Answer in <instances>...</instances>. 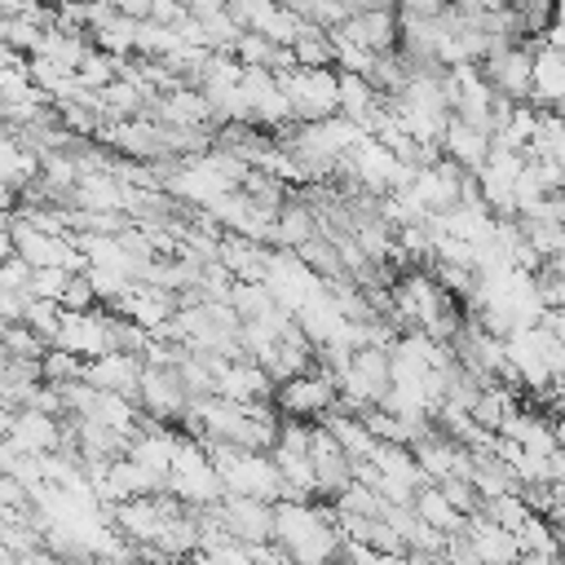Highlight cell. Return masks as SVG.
<instances>
[{
    "label": "cell",
    "instance_id": "ffe728a7",
    "mask_svg": "<svg viewBox=\"0 0 565 565\" xmlns=\"http://www.w3.org/2000/svg\"><path fill=\"white\" fill-rule=\"evenodd\" d=\"M322 428L344 446V455H349L353 463H366V459L375 455V446H380V441H375V433L366 428V419H362V415H353V411H340V406L322 419Z\"/></svg>",
    "mask_w": 565,
    "mask_h": 565
},
{
    "label": "cell",
    "instance_id": "e575fe53",
    "mask_svg": "<svg viewBox=\"0 0 565 565\" xmlns=\"http://www.w3.org/2000/svg\"><path fill=\"white\" fill-rule=\"evenodd\" d=\"M115 9H119V13H128V18H137V22H146V18H150V9H154V0H119Z\"/></svg>",
    "mask_w": 565,
    "mask_h": 565
},
{
    "label": "cell",
    "instance_id": "60d3db41",
    "mask_svg": "<svg viewBox=\"0 0 565 565\" xmlns=\"http://www.w3.org/2000/svg\"><path fill=\"white\" fill-rule=\"evenodd\" d=\"M437 565H446V561H437Z\"/></svg>",
    "mask_w": 565,
    "mask_h": 565
},
{
    "label": "cell",
    "instance_id": "f35d334b",
    "mask_svg": "<svg viewBox=\"0 0 565 565\" xmlns=\"http://www.w3.org/2000/svg\"><path fill=\"white\" fill-rule=\"evenodd\" d=\"M49 4H57V9H71V4H88V0H49Z\"/></svg>",
    "mask_w": 565,
    "mask_h": 565
},
{
    "label": "cell",
    "instance_id": "9c48e42d",
    "mask_svg": "<svg viewBox=\"0 0 565 565\" xmlns=\"http://www.w3.org/2000/svg\"><path fill=\"white\" fill-rule=\"evenodd\" d=\"M216 512H221V525L230 530V539H238L247 547L274 543V503L252 499V494H225L216 503Z\"/></svg>",
    "mask_w": 565,
    "mask_h": 565
},
{
    "label": "cell",
    "instance_id": "1f68e13d",
    "mask_svg": "<svg viewBox=\"0 0 565 565\" xmlns=\"http://www.w3.org/2000/svg\"><path fill=\"white\" fill-rule=\"evenodd\" d=\"M31 265L22 256H4V274H0V291H26L31 287Z\"/></svg>",
    "mask_w": 565,
    "mask_h": 565
},
{
    "label": "cell",
    "instance_id": "277c9868",
    "mask_svg": "<svg viewBox=\"0 0 565 565\" xmlns=\"http://www.w3.org/2000/svg\"><path fill=\"white\" fill-rule=\"evenodd\" d=\"M278 88L287 93L291 110H296V124H322L331 115H340V71H309V66H296L287 75H278Z\"/></svg>",
    "mask_w": 565,
    "mask_h": 565
},
{
    "label": "cell",
    "instance_id": "836d02e7",
    "mask_svg": "<svg viewBox=\"0 0 565 565\" xmlns=\"http://www.w3.org/2000/svg\"><path fill=\"white\" fill-rule=\"evenodd\" d=\"M455 0H397L402 13H419V18H441Z\"/></svg>",
    "mask_w": 565,
    "mask_h": 565
},
{
    "label": "cell",
    "instance_id": "7a4b0ae2",
    "mask_svg": "<svg viewBox=\"0 0 565 565\" xmlns=\"http://www.w3.org/2000/svg\"><path fill=\"white\" fill-rule=\"evenodd\" d=\"M168 494L181 499V503H190V508H216L230 494L225 481H221V472H216V463H212V455H207V446L199 437H190V433H181V441H177Z\"/></svg>",
    "mask_w": 565,
    "mask_h": 565
},
{
    "label": "cell",
    "instance_id": "484cf974",
    "mask_svg": "<svg viewBox=\"0 0 565 565\" xmlns=\"http://www.w3.org/2000/svg\"><path fill=\"white\" fill-rule=\"evenodd\" d=\"M53 344L40 335V331H31L26 322H4V358H26V362H44V353H49Z\"/></svg>",
    "mask_w": 565,
    "mask_h": 565
},
{
    "label": "cell",
    "instance_id": "74e56055",
    "mask_svg": "<svg viewBox=\"0 0 565 565\" xmlns=\"http://www.w3.org/2000/svg\"><path fill=\"white\" fill-rule=\"evenodd\" d=\"M552 397H556V406H561V415H565V384H556V388H552Z\"/></svg>",
    "mask_w": 565,
    "mask_h": 565
},
{
    "label": "cell",
    "instance_id": "7402d4cb",
    "mask_svg": "<svg viewBox=\"0 0 565 565\" xmlns=\"http://www.w3.org/2000/svg\"><path fill=\"white\" fill-rule=\"evenodd\" d=\"M291 53H296V66H309V71H340V53H335V40H331V31L327 26H313V22H305V31H300V40L291 44Z\"/></svg>",
    "mask_w": 565,
    "mask_h": 565
},
{
    "label": "cell",
    "instance_id": "f1b7e54d",
    "mask_svg": "<svg viewBox=\"0 0 565 565\" xmlns=\"http://www.w3.org/2000/svg\"><path fill=\"white\" fill-rule=\"evenodd\" d=\"M84 358H75V353H66V349H49L44 353V362H40V371H44V384H75V380H84Z\"/></svg>",
    "mask_w": 565,
    "mask_h": 565
},
{
    "label": "cell",
    "instance_id": "d4e9b609",
    "mask_svg": "<svg viewBox=\"0 0 565 565\" xmlns=\"http://www.w3.org/2000/svg\"><path fill=\"white\" fill-rule=\"evenodd\" d=\"M516 411V402H512V388H499V384H486L481 388V397L472 402V419L486 428V433H499L503 428V419Z\"/></svg>",
    "mask_w": 565,
    "mask_h": 565
},
{
    "label": "cell",
    "instance_id": "8d00e7d4",
    "mask_svg": "<svg viewBox=\"0 0 565 565\" xmlns=\"http://www.w3.org/2000/svg\"><path fill=\"white\" fill-rule=\"evenodd\" d=\"M556 450L565 455V415H556Z\"/></svg>",
    "mask_w": 565,
    "mask_h": 565
},
{
    "label": "cell",
    "instance_id": "8fae6325",
    "mask_svg": "<svg viewBox=\"0 0 565 565\" xmlns=\"http://www.w3.org/2000/svg\"><path fill=\"white\" fill-rule=\"evenodd\" d=\"M115 313L132 318L137 327H146V331L154 335V331H163V327L181 313V296L168 291V287H154V282H132V287L119 296Z\"/></svg>",
    "mask_w": 565,
    "mask_h": 565
},
{
    "label": "cell",
    "instance_id": "ba28073f",
    "mask_svg": "<svg viewBox=\"0 0 565 565\" xmlns=\"http://www.w3.org/2000/svg\"><path fill=\"white\" fill-rule=\"evenodd\" d=\"M141 411H146V419H159V424H172L177 428V419H185L190 415V388L181 384V375H177V366H146V380H141Z\"/></svg>",
    "mask_w": 565,
    "mask_h": 565
},
{
    "label": "cell",
    "instance_id": "3957f363",
    "mask_svg": "<svg viewBox=\"0 0 565 565\" xmlns=\"http://www.w3.org/2000/svg\"><path fill=\"white\" fill-rule=\"evenodd\" d=\"M53 349H66L84 362L93 358H106V353H119V313L97 305V309H79V313H62V331L53 340Z\"/></svg>",
    "mask_w": 565,
    "mask_h": 565
},
{
    "label": "cell",
    "instance_id": "ac0fdd59",
    "mask_svg": "<svg viewBox=\"0 0 565 565\" xmlns=\"http://www.w3.org/2000/svg\"><path fill=\"white\" fill-rule=\"evenodd\" d=\"M534 106L556 110L565 102V53L543 44V35L534 40Z\"/></svg>",
    "mask_w": 565,
    "mask_h": 565
},
{
    "label": "cell",
    "instance_id": "44dd1931",
    "mask_svg": "<svg viewBox=\"0 0 565 565\" xmlns=\"http://www.w3.org/2000/svg\"><path fill=\"white\" fill-rule=\"evenodd\" d=\"M124 181L115 177V168L106 172H84V181L75 185V207L84 212H124Z\"/></svg>",
    "mask_w": 565,
    "mask_h": 565
},
{
    "label": "cell",
    "instance_id": "5bb4252c",
    "mask_svg": "<svg viewBox=\"0 0 565 565\" xmlns=\"http://www.w3.org/2000/svg\"><path fill=\"white\" fill-rule=\"evenodd\" d=\"M490 150H494V137H490L486 128H477V124H468V119L450 115L446 137H441V154H446L450 163H459L468 177H477V172L486 168Z\"/></svg>",
    "mask_w": 565,
    "mask_h": 565
},
{
    "label": "cell",
    "instance_id": "ab89813d",
    "mask_svg": "<svg viewBox=\"0 0 565 565\" xmlns=\"http://www.w3.org/2000/svg\"><path fill=\"white\" fill-rule=\"evenodd\" d=\"M556 26H565V0H556Z\"/></svg>",
    "mask_w": 565,
    "mask_h": 565
},
{
    "label": "cell",
    "instance_id": "e0dca14e",
    "mask_svg": "<svg viewBox=\"0 0 565 565\" xmlns=\"http://www.w3.org/2000/svg\"><path fill=\"white\" fill-rule=\"evenodd\" d=\"M499 437H508V441H516V446H525V450H534V455H556V419H543V415L530 411V406H516V411L503 419Z\"/></svg>",
    "mask_w": 565,
    "mask_h": 565
},
{
    "label": "cell",
    "instance_id": "f546056e",
    "mask_svg": "<svg viewBox=\"0 0 565 565\" xmlns=\"http://www.w3.org/2000/svg\"><path fill=\"white\" fill-rule=\"evenodd\" d=\"M71 269H35L31 274V287H26V296H40V300H57L62 305V296H66V287H71Z\"/></svg>",
    "mask_w": 565,
    "mask_h": 565
},
{
    "label": "cell",
    "instance_id": "4dcf8cb0",
    "mask_svg": "<svg viewBox=\"0 0 565 565\" xmlns=\"http://www.w3.org/2000/svg\"><path fill=\"white\" fill-rule=\"evenodd\" d=\"M97 305H102V300H97V291H93L88 274H75V278H71V287H66V296H62V309L79 313V309H97Z\"/></svg>",
    "mask_w": 565,
    "mask_h": 565
},
{
    "label": "cell",
    "instance_id": "4fadbf2b",
    "mask_svg": "<svg viewBox=\"0 0 565 565\" xmlns=\"http://www.w3.org/2000/svg\"><path fill=\"white\" fill-rule=\"evenodd\" d=\"M146 358L141 353H106V358H93L84 366V380L93 388H106V393H124V397H141V380H146Z\"/></svg>",
    "mask_w": 565,
    "mask_h": 565
},
{
    "label": "cell",
    "instance_id": "30bf717a",
    "mask_svg": "<svg viewBox=\"0 0 565 565\" xmlns=\"http://www.w3.org/2000/svg\"><path fill=\"white\" fill-rule=\"evenodd\" d=\"M4 437L26 450V455H53L57 446H66V424L57 415H44V411H9L4 406Z\"/></svg>",
    "mask_w": 565,
    "mask_h": 565
},
{
    "label": "cell",
    "instance_id": "6da1fadb",
    "mask_svg": "<svg viewBox=\"0 0 565 565\" xmlns=\"http://www.w3.org/2000/svg\"><path fill=\"white\" fill-rule=\"evenodd\" d=\"M274 543H282L296 565H340L349 547L340 534L335 508H318L309 499L274 503Z\"/></svg>",
    "mask_w": 565,
    "mask_h": 565
},
{
    "label": "cell",
    "instance_id": "cb8c5ba5",
    "mask_svg": "<svg viewBox=\"0 0 565 565\" xmlns=\"http://www.w3.org/2000/svg\"><path fill=\"white\" fill-rule=\"evenodd\" d=\"M137 31H141V22H137V18L115 13L102 31H93V44H97L102 53H110V57L128 62V57H137Z\"/></svg>",
    "mask_w": 565,
    "mask_h": 565
},
{
    "label": "cell",
    "instance_id": "9a60e30c",
    "mask_svg": "<svg viewBox=\"0 0 565 565\" xmlns=\"http://www.w3.org/2000/svg\"><path fill=\"white\" fill-rule=\"evenodd\" d=\"M463 534L472 539L481 565H516V561H521V543H516V534H512L508 525L490 521L486 512H472L468 525H463Z\"/></svg>",
    "mask_w": 565,
    "mask_h": 565
},
{
    "label": "cell",
    "instance_id": "7c38bea8",
    "mask_svg": "<svg viewBox=\"0 0 565 565\" xmlns=\"http://www.w3.org/2000/svg\"><path fill=\"white\" fill-rule=\"evenodd\" d=\"M274 393H278L274 375L252 358H225L221 371H216V397L256 406V402H274Z\"/></svg>",
    "mask_w": 565,
    "mask_h": 565
},
{
    "label": "cell",
    "instance_id": "d590c367",
    "mask_svg": "<svg viewBox=\"0 0 565 565\" xmlns=\"http://www.w3.org/2000/svg\"><path fill=\"white\" fill-rule=\"evenodd\" d=\"M22 565H66L57 552H44V547H35V552H26L22 556Z\"/></svg>",
    "mask_w": 565,
    "mask_h": 565
},
{
    "label": "cell",
    "instance_id": "2e32d148",
    "mask_svg": "<svg viewBox=\"0 0 565 565\" xmlns=\"http://www.w3.org/2000/svg\"><path fill=\"white\" fill-rule=\"evenodd\" d=\"M269 247L256 243V238H243V234H225L221 238V252L216 260L238 278V282H265V269H269Z\"/></svg>",
    "mask_w": 565,
    "mask_h": 565
},
{
    "label": "cell",
    "instance_id": "d6a6232c",
    "mask_svg": "<svg viewBox=\"0 0 565 565\" xmlns=\"http://www.w3.org/2000/svg\"><path fill=\"white\" fill-rule=\"evenodd\" d=\"M190 18L194 13L185 0H154V9H150V22H159V26H185Z\"/></svg>",
    "mask_w": 565,
    "mask_h": 565
},
{
    "label": "cell",
    "instance_id": "5b68a950",
    "mask_svg": "<svg viewBox=\"0 0 565 565\" xmlns=\"http://www.w3.org/2000/svg\"><path fill=\"white\" fill-rule=\"evenodd\" d=\"M274 406H278V415H282V419L322 424V419L340 406V384H335L322 366H313V371H305V375L282 380V384H278V393H274Z\"/></svg>",
    "mask_w": 565,
    "mask_h": 565
},
{
    "label": "cell",
    "instance_id": "52a82bcc",
    "mask_svg": "<svg viewBox=\"0 0 565 565\" xmlns=\"http://www.w3.org/2000/svg\"><path fill=\"white\" fill-rule=\"evenodd\" d=\"M534 40L539 35H530L521 44H503L481 62V71H486V79L494 84L499 97H508V102H530L534 97Z\"/></svg>",
    "mask_w": 565,
    "mask_h": 565
},
{
    "label": "cell",
    "instance_id": "83f0119b",
    "mask_svg": "<svg viewBox=\"0 0 565 565\" xmlns=\"http://www.w3.org/2000/svg\"><path fill=\"white\" fill-rule=\"evenodd\" d=\"M62 305L57 300H40V296H26V313H22V322L31 327V331H40L49 344L57 340V331H62Z\"/></svg>",
    "mask_w": 565,
    "mask_h": 565
},
{
    "label": "cell",
    "instance_id": "d6986e66",
    "mask_svg": "<svg viewBox=\"0 0 565 565\" xmlns=\"http://www.w3.org/2000/svg\"><path fill=\"white\" fill-rule=\"evenodd\" d=\"M318 234H322V216H318L309 203L287 199L282 212H278V225H274V247L296 252V247H305V243L318 238Z\"/></svg>",
    "mask_w": 565,
    "mask_h": 565
},
{
    "label": "cell",
    "instance_id": "603a6c76",
    "mask_svg": "<svg viewBox=\"0 0 565 565\" xmlns=\"http://www.w3.org/2000/svg\"><path fill=\"white\" fill-rule=\"evenodd\" d=\"M411 508H415L433 530H441V534H459V530L468 525V516L450 503V494H446L441 486H424V490L415 494V503H411Z\"/></svg>",
    "mask_w": 565,
    "mask_h": 565
},
{
    "label": "cell",
    "instance_id": "4316f807",
    "mask_svg": "<svg viewBox=\"0 0 565 565\" xmlns=\"http://www.w3.org/2000/svg\"><path fill=\"white\" fill-rule=\"evenodd\" d=\"M0 44H4V49H18V53H26V57H35L40 44H44V26H35V22H26V18H0Z\"/></svg>",
    "mask_w": 565,
    "mask_h": 565
},
{
    "label": "cell",
    "instance_id": "8992f818",
    "mask_svg": "<svg viewBox=\"0 0 565 565\" xmlns=\"http://www.w3.org/2000/svg\"><path fill=\"white\" fill-rule=\"evenodd\" d=\"M265 287L274 291V300L282 305V309H291V313H300L309 300H318L322 291H327V278L322 274H313L296 252H282V247H274V256H269V269H265Z\"/></svg>",
    "mask_w": 565,
    "mask_h": 565
}]
</instances>
